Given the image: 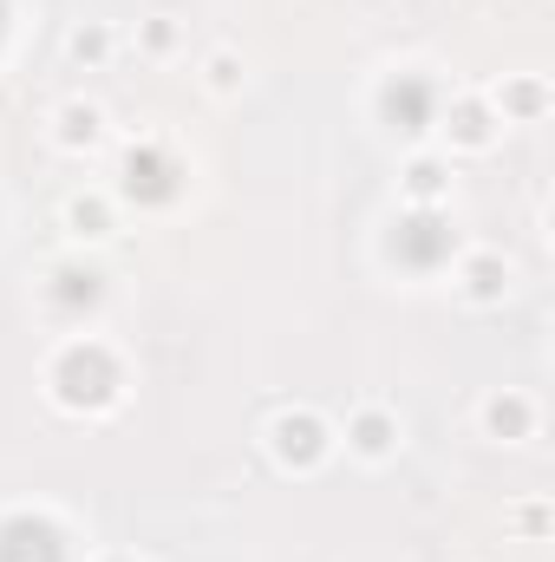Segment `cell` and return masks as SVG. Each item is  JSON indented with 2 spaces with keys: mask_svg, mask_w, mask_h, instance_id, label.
<instances>
[{
  "mask_svg": "<svg viewBox=\"0 0 555 562\" xmlns=\"http://www.w3.org/2000/svg\"><path fill=\"white\" fill-rule=\"evenodd\" d=\"M386 118L399 131H425L432 124V85L425 79H393L386 85Z\"/></svg>",
  "mask_w": 555,
  "mask_h": 562,
  "instance_id": "cell-5",
  "label": "cell"
},
{
  "mask_svg": "<svg viewBox=\"0 0 555 562\" xmlns=\"http://www.w3.org/2000/svg\"><path fill=\"white\" fill-rule=\"evenodd\" d=\"M124 190L144 196V203H164V196H177V164H170L164 151H131V164H124Z\"/></svg>",
  "mask_w": 555,
  "mask_h": 562,
  "instance_id": "cell-4",
  "label": "cell"
},
{
  "mask_svg": "<svg viewBox=\"0 0 555 562\" xmlns=\"http://www.w3.org/2000/svg\"><path fill=\"white\" fill-rule=\"evenodd\" d=\"M438 183H445V177H438V164H419V170H412V190H419V196H432Z\"/></svg>",
  "mask_w": 555,
  "mask_h": 562,
  "instance_id": "cell-10",
  "label": "cell"
},
{
  "mask_svg": "<svg viewBox=\"0 0 555 562\" xmlns=\"http://www.w3.org/2000/svg\"><path fill=\"white\" fill-rule=\"evenodd\" d=\"M0 26H7V7H0Z\"/></svg>",
  "mask_w": 555,
  "mask_h": 562,
  "instance_id": "cell-13",
  "label": "cell"
},
{
  "mask_svg": "<svg viewBox=\"0 0 555 562\" xmlns=\"http://www.w3.org/2000/svg\"><path fill=\"white\" fill-rule=\"evenodd\" d=\"M0 562H65V543L52 524L13 517V524H0Z\"/></svg>",
  "mask_w": 555,
  "mask_h": 562,
  "instance_id": "cell-2",
  "label": "cell"
},
{
  "mask_svg": "<svg viewBox=\"0 0 555 562\" xmlns=\"http://www.w3.org/2000/svg\"><path fill=\"white\" fill-rule=\"evenodd\" d=\"M59 301H98V275H59Z\"/></svg>",
  "mask_w": 555,
  "mask_h": 562,
  "instance_id": "cell-7",
  "label": "cell"
},
{
  "mask_svg": "<svg viewBox=\"0 0 555 562\" xmlns=\"http://www.w3.org/2000/svg\"><path fill=\"white\" fill-rule=\"evenodd\" d=\"M353 439H360V452H386V445H393L386 419H360V432H353Z\"/></svg>",
  "mask_w": 555,
  "mask_h": 562,
  "instance_id": "cell-8",
  "label": "cell"
},
{
  "mask_svg": "<svg viewBox=\"0 0 555 562\" xmlns=\"http://www.w3.org/2000/svg\"><path fill=\"white\" fill-rule=\"evenodd\" d=\"M393 255H399L406 268H432V262H445V255H451V229H445L438 216H412V223H399Z\"/></svg>",
  "mask_w": 555,
  "mask_h": 562,
  "instance_id": "cell-3",
  "label": "cell"
},
{
  "mask_svg": "<svg viewBox=\"0 0 555 562\" xmlns=\"http://www.w3.org/2000/svg\"><path fill=\"white\" fill-rule=\"evenodd\" d=\"M491 419H497V432H523V406H517V399H510V406H497Z\"/></svg>",
  "mask_w": 555,
  "mask_h": 562,
  "instance_id": "cell-12",
  "label": "cell"
},
{
  "mask_svg": "<svg viewBox=\"0 0 555 562\" xmlns=\"http://www.w3.org/2000/svg\"><path fill=\"white\" fill-rule=\"evenodd\" d=\"M275 452H281L288 465H314V458H321V426H314V419H281V426H275Z\"/></svg>",
  "mask_w": 555,
  "mask_h": 562,
  "instance_id": "cell-6",
  "label": "cell"
},
{
  "mask_svg": "<svg viewBox=\"0 0 555 562\" xmlns=\"http://www.w3.org/2000/svg\"><path fill=\"white\" fill-rule=\"evenodd\" d=\"M72 223H79L85 236H98V223H105V210H98V203H79V210H72Z\"/></svg>",
  "mask_w": 555,
  "mask_h": 562,
  "instance_id": "cell-11",
  "label": "cell"
},
{
  "mask_svg": "<svg viewBox=\"0 0 555 562\" xmlns=\"http://www.w3.org/2000/svg\"><path fill=\"white\" fill-rule=\"evenodd\" d=\"M92 131H98V118H92V111H65V137H72V144H79V137L92 144Z\"/></svg>",
  "mask_w": 555,
  "mask_h": 562,
  "instance_id": "cell-9",
  "label": "cell"
},
{
  "mask_svg": "<svg viewBox=\"0 0 555 562\" xmlns=\"http://www.w3.org/2000/svg\"><path fill=\"white\" fill-rule=\"evenodd\" d=\"M111 386H118V373H111V360H105L98 347H72V354L59 360V399H65V406H105Z\"/></svg>",
  "mask_w": 555,
  "mask_h": 562,
  "instance_id": "cell-1",
  "label": "cell"
}]
</instances>
